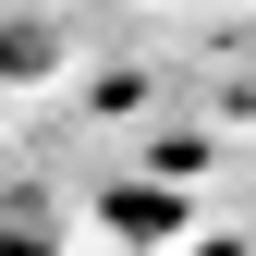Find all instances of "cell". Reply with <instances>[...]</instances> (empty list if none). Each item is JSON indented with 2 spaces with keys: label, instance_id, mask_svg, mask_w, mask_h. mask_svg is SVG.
<instances>
[{
  "label": "cell",
  "instance_id": "6da1fadb",
  "mask_svg": "<svg viewBox=\"0 0 256 256\" xmlns=\"http://www.w3.org/2000/svg\"><path fill=\"white\" fill-rule=\"evenodd\" d=\"M110 220H122L134 244H158V232H171V196H134V183H122V196H110Z\"/></svg>",
  "mask_w": 256,
  "mask_h": 256
}]
</instances>
